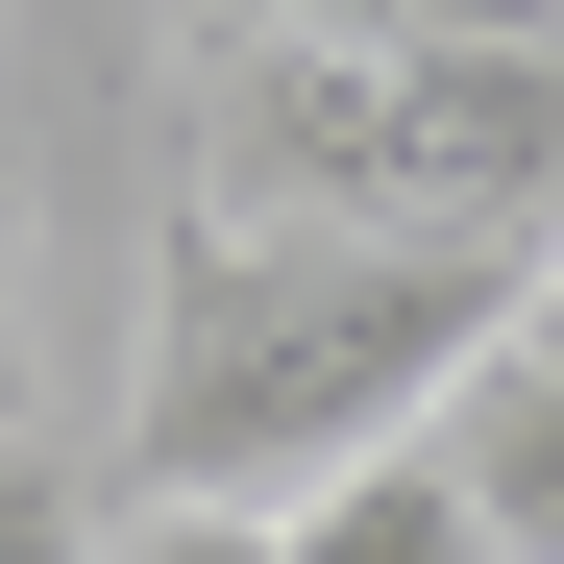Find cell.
I'll list each match as a JSON object with an SVG mask.
<instances>
[{"label": "cell", "instance_id": "cell-1", "mask_svg": "<svg viewBox=\"0 0 564 564\" xmlns=\"http://www.w3.org/2000/svg\"><path fill=\"white\" fill-rule=\"evenodd\" d=\"M540 319L516 246H344V221H221L172 197V270H148V393H123V466L197 516H295L344 466L442 442V393Z\"/></svg>", "mask_w": 564, "mask_h": 564}, {"label": "cell", "instance_id": "cell-2", "mask_svg": "<svg viewBox=\"0 0 564 564\" xmlns=\"http://www.w3.org/2000/svg\"><path fill=\"white\" fill-rule=\"evenodd\" d=\"M172 197H221V221H344V246H516V270H564V0H466V25H393V50L221 25V0H197Z\"/></svg>", "mask_w": 564, "mask_h": 564}, {"label": "cell", "instance_id": "cell-3", "mask_svg": "<svg viewBox=\"0 0 564 564\" xmlns=\"http://www.w3.org/2000/svg\"><path fill=\"white\" fill-rule=\"evenodd\" d=\"M442 466H466V516H491L516 564H564V368H540V344H491V368L442 393Z\"/></svg>", "mask_w": 564, "mask_h": 564}, {"label": "cell", "instance_id": "cell-4", "mask_svg": "<svg viewBox=\"0 0 564 564\" xmlns=\"http://www.w3.org/2000/svg\"><path fill=\"white\" fill-rule=\"evenodd\" d=\"M295 564H516V540L466 516L442 442H393V466H344V491H295Z\"/></svg>", "mask_w": 564, "mask_h": 564}, {"label": "cell", "instance_id": "cell-5", "mask_svg": "<svg viewBox=\"0 0 564 564\" xmlns=\"http://www.w3.org/2000/svg\"><path fill=\"white\" fill-rule=\"evenodd\" d=\"M99 540H123V516H99V491H74V466H50L25 417H0V564H99Z\"/></svg>", "mask_w": 564, "mask_h": 564}, {"label": "cell", "instance_id": "cell-6", "mask_svg": "<svg viewBox=\"0 0 564 564\" xmlns=\"http://www.w3.org/2000/svg\"><path fill=\"white\" fill-rule=\"evenodd\" d=\"M99 564H295V516H197V491H148Z\"/></svg>", "mask_w": 564, "mask_h": 564}, {"label": "cell", "instance_id": "cell-7", "mask_svg": "<svg viewBox=\"0 0 564 564\" xmlns=\"http://www.w3.org/2000/svg\"><path fill=\"white\" fill-rule=\"evenodd\" d=\"M221 25H319V50H393V25H466V0H221Z\"/></svg>", "mask_w": 564, "mask_h": 564}, {"label": "cell", "instance_id": "cell-8", "mask_svg": "<svg viewBox=\"0 0 564 564\" xmlns=\"http://www.w3.org/2000/svg\"><path fill=\"white\" fill-rule=\"evenodd\" d=\"M0 344H25V172H0Z\"/></svg>", "mask_w": 564, "mask_h": 564}, {"label": "cell", "instance_id": "cell-9", "mask_svg": "<svg viewBox=\"0 0 564 564\" xmlns=\"http://www.w3.org/2000/svg\"><path fill=\"white\" fill-rule=\"evenodd\" d=\"M516 344H540V368H564V270H540V319H516Z\"/></svg>", "mask_w": 564, "mask_h": 564}]
</instances>
